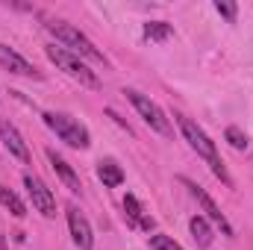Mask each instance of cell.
I'll return each instance as SVG.
<instances>
[{
    "label": "cell",
    "mask_w": 253,
    "mask_h": 250,
    "mask_svg": "<svg viewBox=\"0 0 253 250\" xmlns=\"http://www.w3.org/2000/svg\"><path fill=\"white\" fill-rule=\"evenodd\" d=\"M44 53H47V59L56 65L59 71H65L68 77H74L80 85H85V88H100V80H97V74H94L88 65L83 62L80 56H74L71 50L56 47V44H47V47H44Z\"/></svg>",
    "instance_id": "1"
},
{
    "label": "cell",
    "mask_w": 253,
    "mask_h": 250,
    "mask_svg": "<svg viewBox=\"0 0 253 250\" xmlns=\"http://www.w3.org/2000/svg\"><path fill=\"white\" fill-rule=\"evenodd\" d=\"M47 30H50L62 44H68V47L74 50V56H85V59H91V62L106 65V56H103V53L91 44V39H88L85 33H80L77 27H71V24H65V21H50Z\"/></svg>",
    "instance_id": "2"
},
{
    "label": "cell",
    "mask_w": 253,
    "mask_h": 250,
    "mask_svg": "<svg viewBox=\"0 0 253 250\" xmlns=\"http://www.w3.org/2000/svg\"><path fill=\"white\" fill-rule=\"evenodd\" d=\"M44 124L50 126V129H53V132L65 141V144H71V147H77V150H85V147L91 144L88 129L80 124L77 118L65 115V112H44Z\"/></svg>",
    "instance_id": "3"
},
{
    "label": "cell",
    "mask_w": 253,
    "mask_h": 250,
    "mask_svg": "<svg viewBox=\"0 0 253 250\" xmlns=\"http://www.w3.org/2000/svg\"><path fill=\"white\" fill-rule=\"evenodd\" d=\"M124 94H126V100L135 106V112L144 118V124L150 126V129H156L159 135H171V132H174V129H171V121L165 118V112H162L147 94H141V91H135V88H126Z\"/></svg>",
    "instance_id": "4"
},
{
    "label": "cell",
    "mask_w": 253,
    "mask_h": 250,
    "mask_svg": "<svg viewBox=\"0 0 253 250\" xmlns=\"http://www.w3.org/2000/svg\"><path fill=\"white\" fill-rule=\"evenodd\" d=\"M174 118H177V124H180V129H183L186 141H189L191 147L197 150V156H203L206 162H215V159H221V156H218V147H215V141H212V138H209V135H206V132H203L200 126L194 124L191 118L180 115V112H177Z\"/></svg>",
    "instance_id": "5"
},
{
    "label": "cell",
    "mask_w": 253,
    "mask_h": 250,
    "mask_svg": "<svg viewBox=\"0 0 253 250\" xmlns=\"http://www.w3.org/2000/svg\"><path fill=\"white\" fill-rule=\"evenodd\" d=\"M180 183L189 188L191 197H194V200L200 203V209L206 212V218H209V221H215V224L221 227V233H224V236H236V233H233V227H230V221H227V215H224V212H221V209L215 206V200H212V197H209V194H206L203 188L197 186V183H191L189 177H180Z\"/></svg>",
    "instance_id": "6"
},
{
    "label": "cell",
    "mask_w": 253,
    "mask_h": 250,
    "mask_svg": "<svg viewBox=\"0 0 253 250\" xmlns=\"http://www.w3.org/2000/svg\"><path fill=\"white\" fill-rule=\"evenodd\" d=\"M24 186L30 191V197H33V206H36L44 218H53V215H56V197H53V191L44 186L39 177L24 174Z\"/></svg>",
    "instance_id": "7"
},
{
    "label": "cell",
    "mask_w": 253,
    "mask_h": 250,
    "mask_svg": "<svg viewBox=\"0 0 253 250\" xmlns=\"http://www.w3.org/2000/svg\"><path fill=\"white\" fill-rule=\"evenodd\" d=\"M68 227H71V239L80 250H91L94 248V233H91V224L85 221V215L77 209V206H68Z\"/></svg>",
    "instance_id": "8"
},
{
    "label": "cell",
    "mask_w": 253,
    "mask_h": 250,
    "mask_svg": "<svg viewBox=\"0 0 253 250\" xmlns=\"http://www.w3.org/2000/svg\"><path fill=\"white\" fill-rule=\"evenodd\" d=\"M0 138H3V147H6L15 159L30 162V147H27V141L21 138V132L9 124V121H0Z\"/></svg>",
    "instance_id": "9"
},
{
    "label": "cell",
    "mask_w": 253,
    "mask_h": 250,
    "mask_svg": "<svg viewBox=\"0 0 253 250\" xmlns=\"http://www.w3.org/2000/svg\"><path fill=\"white\" fill-rule=\"evenodd\" d=\"M0 65L6 68V71H12V74H18V77H33V80H39L42 74L36 71V65H30L21 53H15L12 47H6V44H0Z\"/></svg>",
    "instance_id": "10"
},
{
    "label": "cell",
    "mask_w": 253,
    "mask_h": 250,
    "mask_svg": "<svg viewBox=\"0 0 253 250\" xmlns=\"http://www.w3.org/2000/svg\"><path fill=\"white\" fill-rule=\"evenodd\" d=\"M47 159H50V165H53V171L59 174V180H62L65 186L71 188V191H80L83 188V183H80V177H77V171L65 162L62 156L56 153V150H47Z\"/></svg>",
    "instance_id": "11"
},
{
    "label": "cell",
    "mask_w": 253,
    "mask_h": 250,
    "mask_svg": "<svg viewBox=\"0 0 253 250\" xmlns=\"http://www.w3.org/2000/svg\"><path fill=\"white\" fill-rule=\"evenodd\" d=\"M124 215H126V221H129L132 227H141V230H153V218H147V215H144L141 203H138L132 194H126V197H124Z\"/></svg>",
    "instance_id": "12"
},
{
    "label": "cell",
    "mask_w": 253,
    "mask_h": 250,
    "mask_svg": "<svg viewBox=\"0 0 253 250\" xmlns=\"http://www.w3.org/2000/svg\"><path fill=\"white\" fill-rule=\"evenodd\" d=\"M97 177H100V183L106 188H118L124 183V171H121V165L115 162V159H103V162H97Z\"/></svg>",
    "instance_id": "13"
},
{
    "label": "cell",
    "mask_w": 253,
    "mask_h": 250,
    "mask_svg": "<svg viewBox=\"0 0 253 250\" xmlns=\"http://www.w3.org/2000/svg\"><path fill=\"white\" fill-rule=\"evenodd\" d=\"M189 230H191V236H194V242H197L200 248H209V245H212V227H209V221H206L203 215H194V218H191Z\"/></svg>",
    "instance_id": "14"
},
{
    "label": "cell",
    "mask_w": 253,
    "mask_h": 250,
    "mask_svg": "<svg viewBox=\"0 0 253 250\" xmlns=\"http://www.w3.org/2000/svg\"><path fill=\"white\" fill-rule=\"evenodd\" d=\"M0 206H6L15 218H24L27 215V206H24V200L12 191V188H6V186H0Z\"/></svg>",
    "instance_id": "15"
},
{
    "label": "cell",
    "mask_w": 253,
    "mask_h": 250,
    "mask_svg": "<svg viewBox=\"0 0 253 250\" xmlns=\"http://www.w3.org/2000/svg\"><path fill=\"white\" fill-rule=\"evenodd\" d=\"M171 36H174V27L165 24V21H150V24H144V39H150V42H165V39H171Z\"/></svg>",
    "instance_id": "16"
},
{
    "label": "cell",
    "mask_w": 253,
    "mask_h": 250,
    "mask_svg": "<svg viewBox=\"0 0 253 250\" xmlns=\"http://www.w3.org/2000/svg\"><path fill=\"white\" fill-rule=\"evenodd\" d=\"M224 135H227V141H230L236 150H248V144H251V141H248V135H245L239 126H227V132H224Z\"/></svg>",
    "instance_id": "17"
},
{
    "label": "cell",
    "mask_w": 253,
    "mask_h": 250,
    "mask_svg": "<svg viewBox=\"0 0 253 250\" xmlns=\"http://www.w3.org/2000/svg\"><path fill=\"white\" fill-rule=\"evenodd\" d=\"M150 248L153 250H183L171 236H162V233H159V236H150Z\"/></svg>",
    "instance_id": "18"
},
{
    "label": "cell",
    "mask_w": 253,
    "mask_h": 250,
    "mask_svg": "<svg viewBox=\"0 0 253 250\" xmlns=\"http://www.w3.org/2000/svg\"><path fill=\"white\" fill-rule=\"evenodd\" d=\"M215 9H218L227 21H236V15H239V6L230 3V0H215Z\"/></svg>",
    "instance_id": "19"
}]
</instances>
